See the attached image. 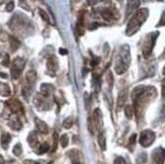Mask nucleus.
<instances>
[{
	"label": "nucleus",
	"instance_id": "1",
	"mask_svg": "<svg viewBox=\"0 0 165 164\" xmlns=\"http://www.w3.org/2000/svg\"><path fill=\"white\" fill-rule=\"evenodd\" d=\"M149 15V10L147 8H143L138 10L137 12L135 13L132 19L130 20V22L128 24V26H127V30L126 34L127 36H133L134 34L138 32L141 28L142 24L145 22V20L147 19Z\"/></svg>",
	"mask_w": 165,
	"mask_h": 164
},
{
	"label": "nucleus",
	"instance_id": "2",
	"mask_svg": "<svg viewBox=\"0 0 165 164\" xmlns=\"http://www.w3.org/2000/svg\"><path fill=\"white\" fill-rule=\"evenodd\" d=\"M131 63V54H130L129 45H123L120 50V53L117 58L114 70L118 74H124Z\"/></svg>",
	"mask_w": 165,
	"mask_h": 164
},
{
	"label": "nucleus",
	"instance_id": "3",
	"mask_svg": "<svg viewBox=\"0 0 165 164\" xmlns=\"http://www.w3.org/2000/svg\"><path fill=\"white\" fill-rule=\"evenodd\" d=\"M158 32H151V34H147L144 40V43H143V47H142V51H143V55L145 57H149L152 53V50L154 48L155 45V42H156L157 38H158Z\"/></svg>",
	"mask_w": 165,
	"mask_h": 164
},
{
	"label": "nucleus",
	"instance_id": "4",
	"mask_svg": "<svg viewBox=\"0 0 165 164\" xmlns=\"http://www.w3.org/2000/svg\"><path fill=\"white\" fill-rule=\"evenodd\" d=\"M26 65V61L22 59V57H16L12 62V66H11V77L13 79H18L22 74L24 67Z\"/></svg>",
	"mask_w": 165,
	"mask_h": 164
},
{
	"label": "nucleus",
	"instance_id": "5",
	"mask_svg": "<svg viewBox=\"0 0 165 164\" xmlns=\"http://www.w3.org/2000/svg\"><path fill=\"white\" fill-rule=\"evenodd\" d=\"M154 140H155V133L151 130H145L140 135L139 142L143 147L146 148L152 145Z\"/></svg>",
	"mask_w": 165,
	"mask_h": 164
},
{
	"label": "nucleus",
	"instance_id": "6",
	"mask_svg": "<svg viewBox=\"0 0 165 164\" xmlns=\"http://www.w3.org/2000/svg\"><path fill=\"white\" fill-rule=\"evenodd\" d=\"M165 161V149L158 147L152 152V164H163Z\"/></svg>",
	"mask_w": 165,
	"mask_h": 164
},
{
	"label": "nucleus",
	"instance_id": "7",
	"mask_svg": "<svg viewBox=\"0 0 165 164\" xmlns=\"http://www.w3.org/2000/svg\"><path fill=\"white\" fill-rule=\"evenodd\" d=\"M58 60L55 56H51V57L48 58L47 60V68H48V72L50 73L51 75H55V72L58 69Z\"/></svg>",
	"mask_w": 165,
	"mask_h": 164
},
{
	"label": "nucleus",
	"instance_id": "8",
	"mask_svg": "<svg viewBox=\"0 0 165 164\" xmlns=\"http://www.w3.org/2000/svg\"><path fill=\"white\" fill-rule=\"evenodd\" d=\"M6 105L11 111V113H20V111H24L22 102H20L18 99L8 100V101L6 102Z\"/></svg>",
	"mask_w": 165,
	"mask_h": 164
},
{
	"label": "nucleus",
	"instance_id": "9",
	"mask_svg": "<svg viewBox=\"0 0 165 164\" xmlns=\"http://www.w3.org/2000/svg\"><path fill=\"white\" fill-rule=\"evenodd\" d=\"M91 121H92L93 125L96 129L100 130L101 126H102V113L99 109H95L93 111V115L91 117Z\"/></svg>",
	"mask_w": 165,
	"mask_h": 164
},
{
	"label": "nucleus",
	"instance_id": "10",
	"mask_svg": "<svg viewBox=\"0 0 165 164\" xmlns=\"http://www.w3.org/2000/svg\"><path fill=\"white\" fill-rule=\"evenodd\" d=\"M34 124H36V130L39 131L40 133H42V134H48L49 129H48V126L45 121H43L42 119L36 117V119H34Z\"/></svg>",
	"mask_w": 165,
	"mask_h": 164
},
{
	"label": "nucleus",
	"instance_id": "11",
	"mask_svg": "<svg viewBox=\"0 0 165 164\" xmlns=\"http://www.w3.org/2000/svg\"><path fill=\"white\" fill-rule=\"evenodd\" d=\"M54 86L50 83H43L41 85V94L44 97H48L54 91Z\"/></svg>",
	"mask_w": 165,
	"mask_h": 164
},
{
	"label": "nucleus",
	"instance_id": "12",
	"mask_svg": "<svg viewBox=\"0 0 165 164\" xmlns=\"http://www.w3.org/2000/svg\"><path fill=\"white\" fill-rule=\"evenodd\" d=\"M76 28H77V32L80 36H82L84 34V12H80Z\"/></svg>",
	"mask_w": 165,
	"mask_h": 164
},
{
	"label": "nucleus",
	"instance_id": "13",
	"mask_svg": "<svg viewBox=\"0 0 165 164\" xmlns=\"http://www.w3.org/2000/svg\"><path fill=\"white\" fill-rule=\"evenodd\" d=\"M127 97H128V93H127V90L124 89L119 93V96H118V109H120L121 107H124L125 102L127 100Z\"/></svg>",
	"mask_w": 165,
	"mask_h": 164
},
{
	"label": "nucleus",
	"instance_id": "14",
	"mask_svg": "<svg viewBox=\"0 0 165 164\" xmlns=\"http://www.w3.org/2000/svg\"><path fill=\"white\" fill-rule=\"evenodd\" d=\"M9 127H10L11 129H13V130L18 131L22 128V121H20V119L17 117H14L10 119V121H9Z\"/></svg>",
	"mask_w": 165,
	"mask_h": 164
},
{
	"label": "nucleus",
	"instance_id": "15",
	"mask_svg": "<svg viewBox=\"0 0 165 164\" xmlns=\"http://www.w3.org/2000/svg\"><path fill=\"white\" fill-rule=\"evenodd\" d=\"M11 94V89L9 87V85L7 83H3V82H0V95L7 97Z\"/></svg>",
	"mask_w": 165,
	"mask_h": 164
},
{
	"label": "nucleus",
	"instance_id": "16",
	"mask_svg": "<svg viewBox=\"0 0 165 164\" xmlns=\"http://www.w3.org/2000/svg\"><path fill=\"white\" fill-rule=\"evenodd\" d=\"M11 141V136L8 134V133H3L2 137H1V146H2L3 149L6 150L8 148L9 143Z\"/></svg>",
	"mask_w": 165,
	"mask_h": 164
},
{
	"label": "nucleus",
	"instance_id": "17",
	"mask_svg": "<svg viewBox=\"0 0 165 164\" xmlns=\"http://www.w3.org/2000/svg\"><path fill=\"white\" fill-rule=\"evenodd\" d=\"M139 5H140V1H129L128 4H127V13H126L127 16L131 12H133Z\"/></svg>",
	"mask_w": 165,
	"mask_h": 164
},
{
	"label": "nucleus",
	"instance_id": "18",
	"mask_svg": "<svg viewBox=\"0 0 165 164\" xmlns=\"http://www.w3.org/2000/svg\"><path fill=\"white\" fill-rule=\"evenodd\" d=\"M9 43H10V49L12 52H15L18 48L20 47V42L16 38L10 36H9Z\"/></svg>",
	"mask_w": 165,
	"mask_h": 164
},
{
	"label": "nucleus",
	"instance_id": "19",
	"mask_svg": "<svg viewBox=\"0 0 165 164\" xmlns=\"http://www.w3.org/2000/svg\"><path fill=\"white\" fill-rule=\"evenodd\" d=\"M28 142L32 147H34L38 143V136H36V132H30L28 137Z\"/></svg>",
	"mask_w": 165,
	"mask_h": 164
},
{
	"label": "nucleus",
	"instance_id": "20",
	"mask_svg": "<svg viewBox=\"0 0 165 164\" xmlns=\"http://www.w3.org/2000/svg\"><path fill=\"white\" fill-rule=\"evenodd\" d=\"M26 80H28V83H34L36 79V71L34 70H30L28 73H26Z\"/></svg>",
	"mask_w": 165,
	"mask_h": 164
},
{
	"label": "nucleus",
	"instance_id": "21",
	"mask_svg": "<svg viewBox=\"0 0 165 164\" xmlns=\"http://www.w3.org/2000/svg\"><path fill=\"white\" fill-rule=\"evenodd\" d=\"M98 144H99V146H100V148L103 150V151H104V150H106L105 137H104V135H103L102 133H99V135H98Z\"/></svg>",
	"mask_w": 165,
	"mask_h": 164
},
{
	"label": "nucleus",
	"instance_id": "22",
	"mask_svg": "<svg viewBox=\"0 0 165 164\" xmlns=\"http://www.w3.org/2000/svg\"><path fill=\"white\" fill-rule=\"evenodd\" d=\"M100 14L101 16L104 19H106V20H110V19L112 18V12L110 9H103V10H101Z\"/></svg>",
	"mask_w": 165,
	"mask_h": 164
},
{
	"label": "nucleus",
	"instance_id": "23",
	"mask_svg": "<svg viewBox=\"0 0 165 164\" xmlns=\"http://www.w3.org/2000/svg\"><path fill=\"white\" fill-rule=\"evenodd\" d=\"M134 109L133 107H131V105H127L126 107H125V115H126V117H128V119H132L134 115Z\"/></svg>",
	"mask_w": 165,
	"mask_h": 164
},
{
	"label": "nucleus",
	"instance_id": "24",
	"mask_svg": "<svg viewBox=\"0 0 165 164\" xmlns=\"http://www.w3.org/2000/svg\"><path fill=\"white\" fill-rule=\"evenodd\" d=\"M13 154H14L15 156H20L22 155V144L20 143H17L16 145L13 147V150H12Z\"/></svg>",
	"mask_w": 165,
	"mask_h": 164
},
{
	"label": "nucleus",
	"instance_id": "25",
	"mask_svg": "<svg viewBox=\"0 0 165 164\" xmlns=\"http://www.w3.org/2000/svg\"><path fill=\"white\" fill-rule=\"evenodd\" d=\"M49 149H50L49 144H48V143H44V144H42V145L40 146L39 150H38V153H39V154H44V153H46V152L49 151Z\"/></svg>",
	"mask_w": 165,
	"mask_h": 164
},
{
	"label": "nucleus",
	"instance_id": "26",
	"mask_svg": "<svg viewBox=\"0 0 165 164\" xmlns=\"http://www.w3.org/2000/svg\"><path fill=\"white\" fill-rule=\"evenodd\" d=\"M60 143H61V145H62L63 148H65V147H67V146H68L69 138H68V136H67L66 134H64V135H62V136H61Z\"/></svg>",
	"mask_w": 165,
	"mask_h": 164
},
{
	"label": "nucleus",
	"instance_id": "27",
	"mask_svg": "<svg viewBox=\"0 0 165 164\" xmlns=\"http://www.w3.org/2000/svg\"><path fill=\"white\" fill-rule=\"evenodd\" d=\"M58 141H59V137L57 133H54L53 135V147H52V152H55L57 149V145H58Z\"/></svg>",
	"mask_w": 165,
	"mask_h": 164
},
{
	"label": "nucleus",
	"instance_id": "28",
	"mask_svg": "<svg viewBox=\"0 0 165 164\" xmlns=\"http://www.w3.org/2000/svg\"><path fill=\"white\" fill-rule=\"evenodd\" d=\"M73 125V119L72 117H67V119H64L63 121V126H64L65 129H70Z\"/></svg>",
	"mask_w": 165,
	"mask_h": 164
},
{
	"label": "nucleus",
	"instance_id": "29",
	"mask_svg": "<svg viewBox=\"0 0 165 164\" xmlns=\"http://www.w3.org/2000/svg\"><path fill=\"white\" fill-rule=\"evenodd\" d=\"M39 12H40V15H41V16L43 17L44 20H46V22H49V24H52V22H50V18H49V16H48L47 13H46V11H44V10H42V9H40Z\"/></svg>",
	"mask_w": 165,
	"mask_h": 164
},
{
	"label": "nucleus",
	"instance_id": "30",
	"mask_svg": "<svg viewBox=\"0 0 165 164\" xmlns=\"http://www.w3.org/2000/svg\"><path fill=\"white\" fill-rule=\"evenodd\" d=\"M106 79H107V82H108V85H109V87L112 88V83H114V77H112V72H108V73H107Z\"/></svg>",
	"mask_w": 165,
	"mask_h": 164
},
{
	"label": "nucleus",
	"instance_id": "31",
	"mask_svg": "<svg viewBox=\"0 0 165 164\" xmlns=\"http://www.w3.org/2000/svg\"><path fill=\"white\" fill-rule=\"evenodd\" d=\"M9 63H10V60H9V55H8V54H5L4 59H3V61H2V65H3V66H5V67H8Z\"/></svg>",
	"mask_w": 165,
	"mask_h": 164
},
{
	"label": "nucleus",
	"instance_id": "32",
	"mask_svg": "<svg viewBox=\"0 0 165 164\" xmlns=\"http://www.w3.org/2000/svg\"><path fill=\"white\" fill-rule=\"evenodd\" d=\"M136 138H137V135H136V134H134V135H132V136H131V138H130V140H129V147L130 148H132V146L135 145Z\"/></svg>",
	"mask_w": 165,
	"mask_h": 164
},
{
	"label": "nucleus",
	"instance_id": "33",
	"mask_svg": "<svg viewBox=\"0 0 165 164\" xmlns=\"http://www.w3.org/2000/svg\"><path fill=\"white\" fill-rule=\"evenodd\" d=\"M138 161L143 163V162H146L147 161V154L146 153H142L139 155V158H138Z\"/></svg>",
	"mask_w": 165,
	"mask_h": 164
},
{
	"label": "nucleus",
	"instance_id": "34",
	"mask_svg": "<svg viewBox=\"0 0 165 164\" xmlns=\"http://www.w3.org/2000/svg\"><path fill=\"white\" fill-rule=\"evenodd\" d=\"M13 8H14V2H8L6 5V7H5V9H6V11H8V12H10V11L13 10Z\"/></svg>",
	"mask_w": 165,
	"mask_h": 164
},
{
	"label": "nucleus",
	"instance_id": "35",
	"mask_svg": "<svg viewBox=\"0 0 165 164\" xmlns=\"http://www.w3.org/2000/svg\"><path fill=\"white\" fill-rule=\"evenodd\" d=\"M98 63H99V58L93 57V59L91 60V62H90V65H91V67H95Z\"/></svg>",
	"mask_w": 165,
	"mask_h": 164
},
{
	"label": "nucleus",
	"instance_id": "36",
	"mask_svg": "<svg viewBox=\"0 0 165 164\" xmlns=\"http://www.w3.org/2000/svg\"><path fill=\"white\" fill-rule=\"evenodd\" d=\"M165 26V10L163 11L162 15H161L160 22H159V24H158V26Z\"/></svg>",
	"mask_w": 165,
	"mask_h": 164
},
{
	"label": "nucleus",
	"instance_id": "37",
	"mask_svg": "<svg viewBox=\"0 0 165 164\" xmlns=\"http://www.w3.org/2000/svg\"><path fill=\"white\" fill-rule=\"evenodd\" d=\"M114 164H127L126 161H125L124 159H123L122 157H118L116 160H114Z\"/></svg>",
	"mask_w": 165,
	"mask_h": 164
},
{
	"label": "nucleus",
	"instance_id": "38",
	"mask_svg": "<svg viewBox=\"0 0 165 164\" xmlns=\"http://www.w3.org/2000/svg\"><path fill=\"white\" fill-rule=\"evenodd\" d=\"M24 164H40L39 162H36L34 160H24Z\"/></svg>",
	"mask_w": 165,
	"mask_h": 164
},
{
	"label": "nucleus",
	"instance_id": "39",
	"mask_svg": "<svg viewBox=\"0 0 165 164\" xmlns=\"http://www.w3.org/2000/svg\"><path fill=\"white\" fill-rule=\"evenodd\" d=\"M59 52H60L61 55H67V54H68L67 50H65V49H60V50H59Z\"/></svg>",
	"mask_w": 165,
	"mask_h": 164
},
{
	"label": "nucleus",
	"instance_id": "40",
	"mask_svg": "<svg viewBox=\"0 0 165 164\" xmlns=\"http://www.w3.org/2000/svg\"><path fill=\"white\" fill-rule=\"evenodd\" d=\"M0 77H1V78L6 79V78H7V74H6V73H2V72H0Z\"/></svg>",
	"mask_w": 165,
	"mask_h": 164
},
{
	"label": "nucleus",
	"instance_id": "41",
	"mask_svg": "<svg viewBox=\"0 0 165 164\" xmlns=\"http://www.w3.org/2000/svg\"><path fill=\"white\" fill-rule=\"evenodd\" d=\"M162 95H163V98H165V85L162 86Z\"/></svg>",
	"mask_w": 165,
	"mask_h": 164
},
{
	"label": "nucleus",
	"instance_id": "42",
	"mask_svg": "<svg viewBox=\"0 0 165 164\" xmlns=\"http://www.w3.org/2000/svg\"><path fill=\"white\" fill-rule=\"evenodd\" d=\"M0 164H5L4 159H3V157L1 155H0Z\"/></svg>",
	"mask_w": 165,
	"mask_h": 164
},
{
	"label": "nucleus",
	"instance_id": "43",
	"mask_svg": "<svg viewBox=\"0 0 165 164\" xmlns=\"http://www.w3.org/2000/svg\"><path fill=\"white\" fill-rule=\"evenodd\" d=\"M163 75L165 76V67H164V69H163ZM163 83L165 84V80H163Z\"/></svg>",
	"mask_w": 165,
	"mask_h": 164
},
{
	"label": "nucleus",
	"instance_id": "44",
	"mask_svg": "<svg viewBox=\"0 0 165 164\" xmlns=\"http://www.w3.org/2000/svg\"><path fill=\"white\" fill-rule=\"evenodd\" d=\"M48 164H54V162H53V161H51V162H49V163H48Z\"/></svg>",
	"mask_w": 165,
	"mask_h": 164
}]
</instances>
